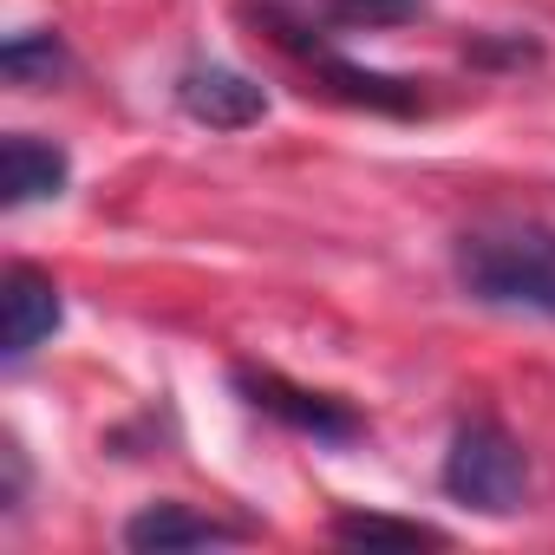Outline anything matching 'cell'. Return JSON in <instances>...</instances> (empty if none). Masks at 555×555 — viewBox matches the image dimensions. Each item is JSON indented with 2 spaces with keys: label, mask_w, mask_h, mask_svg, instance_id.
<instances>
[{
  "label": "cell",
  "mask_w": 555,
  "mask_h": 555,
  "mask_svg": "<svg viewBox=\"0 0 555 555\" xmlns=\"http://www.w3.org/2000/svg\"><path fill=\"white\" fill-rule=\"evenodd\" d=\"M235 392H242L255 412L282 418L288 431H301V438H314V444H353V438H366V418H360L347 399L288 386L282 373H248V366H242V373H235Z\"/></svg>",
  "instance_id": "3"
},
{
  "label": "cell",
  "mask_w": 555,
  "mask_h": 555,
  "mask_svg": "<svg viewBox=\"0 0 555 555\" xmlns=\"http://www.w3.org/2000/svg\"><path fill=\"white\" fill-rule=\"evenodd\" d=\"M0 464H8V490H0V503L21 509V490H27V457H21V444H14V438L0 444Z\"/></svg>",
  "instance_id": "12"
},
{
  "label": "cell",
  "mask_w": 555,
  "mask_h": 555,
  "mask_svg": "<svg viewBox=\"0 0 555 555\" xmlns=\"http://www.w3.org/2000/svg\"><path fill=\"white\" fill-rule=\"evenodd\" d=\"M261 27H268L274 40H282L288 53H301V60L321 73V86H327V92H340V99H353V105H366V112H392V118L418 112V86H412V79H386V73H373V66H353V60H340L334 47L308 40V27H301V21L261 14Z\"/></svg>",
  "instance_id": "4"
},
{
  "label": "cell",
  "mask_w": 555,
  "mask_h": 555,
  "mask_svg": "<svg viewBox=\"0 0 555 555\" xmlns=\"http://www.w3.org/2000/svg\"><path fill=\"white\" fill-rule=\"evenodd\" d=\"M73 183V157L34 131H8L0 144V203L8 209H27V203H47Z\"/></svg>",
  "instance_id": "8"
},
{
  "label": "cell",
  "mask_w": 555,
  "mask_h": 555,
  "mask_svg": "<svg viewBox=\"0 0 555 555\" xmlns=\"http://www.w3.org/2000/svg\"><path fill=\"white\" fill-rule=\"evenodd\" d=\"M334 542H392V548H444L451 535L438 522H412V516H373V509H340L334 516Z\"/></svg>",
  "instance_id": "10"
},
{
  "label": "cell",
  "mask_w": 555,
  "mask_h": 555,
  "mask_svg": "<svg viewBox=\"0 0 555 555\" xmlns=\"http://www.w3.org/2000/svg\"><path fill=\"white\" fill-rule=\"evenodd\" d=\"M438 483L451 503H464L477 516H516L529 503V451L496 418H464L444 444Z\"/></svg>",
  "instance_id": "2"
},
{
  "label": "cell",
  "mask_w": 555,
  "mask_h": 555,
  "mask_svg": "<svg viewBox=\"0 0 555 555\" xmlns=\"http://www.w3.org/2000/svg\"><path fill=\"white\" fill-rule=\"evenodd\" d=\"M451 282L477 308L555 321V222H535V216L470 222L451 242Z\"/></svg>",
  "instance_id": "1"
},
{
  "label": "cell",
  "mask_w": 555,
  "mask_h": 555,
  "mask_svg": "<svg viewBox=\"0 0 555 555\" xmlns=\"http://www.w3.org/2000/svg\"><path fill=\"white\" fill-rule=\"evenodd\" d=\"M177 105H183V118H196L209 131H248L268 118V92L248 73L216 66V60H196L177 73Z\"/></svg>",
  "instance_id": "6"
},
{
  "label": "cell",
  "mask_w": 555,
  "mask_h": 555,
  "mask_svg": "<svg viewBox=\"0 0 555 555\" xmlns=\"http://www.w3.org/2000/svg\"><path fill=\"white\" fill-rule=\"evenodd\" d=\"M418 14H425V0H327L334 27H399Z\"/></svg>",
  "instance_id": "11"
},
{
  "label": "cell",
  "mask_w": 555,
  "mask_h": 555,
  "mask_svg": "<svg viewBox=\"0 0 555 555\" xmlns=\"http://www.w3.org/2000/svg\"><path fill=\"white\" fill-rule=\"evenodd\" d=\"M60 321H66L60 282L47 268H34V261H14L8 282H0V360H8V366L34 360L60 334Z\"/></svg>",
  "instance_id": "5"
},
{
  "label": "cell",
  "mask_w": 555,
  "mask_h": 555,
  "mask_svg": "<svg viewBox=\"0 0 555 555\" xmlns=\"http://www.w3.org/2000/svg\"><path fill=\"white\" fill-rule=\"evenodd\" d=\"M216 542H248L242 522H222V516H203L190 503H144L131 522H125V548L138 555H164V548H216Z\"/></svg>",
  "instance_id": "7"
},
{
  "label": "cell",
  "mask_w": 555,
  "mask_h": 555,
  "mask_svg": "<svg viewBox=\"0 0 555 555\" xmlns=\"http://www.w3.org/2000/svg\"><path fill=\"white\" fill-rule=\"evenodd\" d=\"M0 73H8L14 92H47V86H60L73 73V47L60 34H47V27L14 34L8 47H0Z\"/></svg>",
  "instance_id": "9"
}]
</instances>
